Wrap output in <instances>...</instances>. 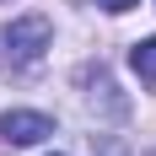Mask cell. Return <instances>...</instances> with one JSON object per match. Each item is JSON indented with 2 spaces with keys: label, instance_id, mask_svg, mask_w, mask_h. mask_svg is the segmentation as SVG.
I'll list each match as a JSON object with an SVG mask.
<instances>
[{
  "label": "cell",
  "instance_id": "6da1fadb",
  "mask_svg": "<svg viewBox=\"0 0 156 156\" xmlns=\"http://www.w3.org/2000/svg\"><path fill=\"white\" fill-rule=\"evenodd\" d=\"M48 38H54L48 16H16V22H5V32H0V48H5L11 65H38L43 48H48Z\"/></svg>",
  "mask_w": 156,
  "mask_h": 156
},
{
  "label": "cell",
  "instance_id": "7a4b0ae2",
  "mask_svg": "<svg viewBox=\"0 0 156 156\" xmlns=\"http://www.w3.org/2000/svg\"><path fill=\"white\" fill-rule=\"evenodd\" d=\"M43 135H54L48 113H27V108L0 113V140H5V145H38Z\"/></svg>",
  "mask_w": 156,
  "mask_h": 156
},
{
  "label": "cell",
  "instance_id": "3957f363",
  "mask_svg": "<svg viewBox=\"0 0 156 156\" xmlns=\"http://www.w3.org/2000/svg\"><path fill=\"white\" fill-rule=\"evenodd\" d=\"M129 65H135V76L145 86H156V38H140V43L129 48Z\"/></svg>",
  "mask_w": 156,
  "mask_h": 156
},
{
  "label": "cell",
  "instance_id": "277c9868",
  "mask_svg": "<svg viewBox=\"0 0 156 156\" xmlns=\"http://www.w3.org/2000/svg\"><path fill=\"white\" fill-rule=\"evenodd\" d=\"M97 5H102V11H129L135 0H97Z\"/></svg>",
  "mask_w": 156,
  "mask_h": 156
}]
</instances>
